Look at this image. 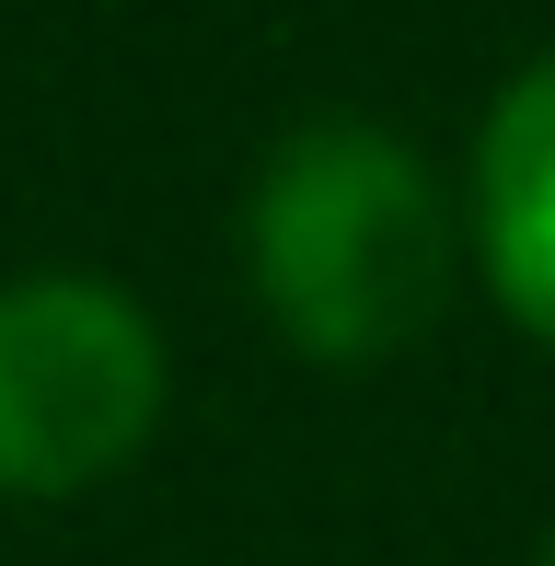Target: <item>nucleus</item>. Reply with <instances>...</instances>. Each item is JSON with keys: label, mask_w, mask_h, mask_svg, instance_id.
<instances>
[{"label": "nucleus", "mask_w": 555, "mask_h": 566, "mask_svg": "<svg viewBox=\"0 0 555 566\" xmlns=\"http://www.w3.org/2000/svg\"><path fill=\"white\" fill-rule=\"evenodd\" d=\"M451 197L394 127L324 116L301 139L266 150L255 209H243V266L278 336L301 358H394L428 336V313L451 301Z\"/></svg>", "instance_id": "1"}, {"label": "nucleus", "mask_w": 555, "mask_h": 566, "mask_svg": "<svg viewBox=\"0 0 555 566\" xmlns=\"http://www.w3.org/2000/svg\"><path fill=\"white\" fill-rule=\"evenodd\" d=\"M163 428V336L105 277L0 290V497H82Z\"/></svg>", "instance_id": "2"}, {"label": "nucleus", "mask_w": 555, "mask_h": 566, "mask_svg": "<svg viewBox=\"0 0 555 566\" xmlns=\"http://www.w3.org/2000/svg\"><path fill=\"white\" fill-rule=\"evenodd\" d=\"M474 266L510 301V324H533L555 347V46L486 105V139H474Z\"/></svg>", "instance_id": "3"}, {"label": "nucleus", "mask_w": 555, "mask_h": 566, "mask_svg": "<svg viewBox=\"0 0 555 566\" xmlns=\"http://www.w3.org/2000/svg\"><path fill=\"white\" fill-rule=\"evenodd\" d=\"M544 566H555V544H544Z\"/></svg>", "instance_id": "4"}]
</instances>
